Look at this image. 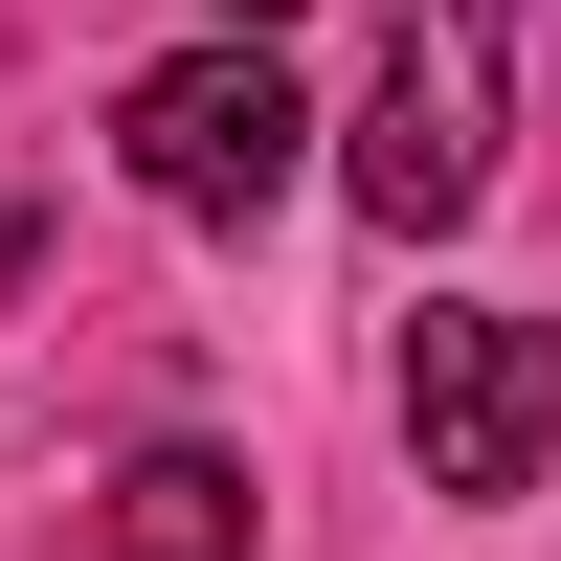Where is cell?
Instances as JSON below:
<instances>
[{
	"instance_id": "cell-1",
	"label": "cell",
	"mask_w": 561,
	"mask_h": 561,
	"mask_svg": "<svg viewBox=\"0 0 561 561\" xmlns=\"http://www.w3.org/2000/svg\"><path fill=\"white\" fill-rule=\"evenodd\" d=\"M494 135H517V0H382V90H359V135H337L359 225H404V248L472 225Z\"/></svg>"
},
{
	"instance_id": "cell-2",
	"label": "cell",
	"mask_w": 561,
	"mask_h": 561,
	"mask_svg": "<svg viewBox=\"0 0 561 561\" xmlns=\"http://www.w3.org/2000/svg\"><path fill=\"white\" fill-rule=\"evenodd\" d=\"M113 158H135V203L158 225H270L293 203V158H314V113H293V68L270 45H158V68L113 90Z\"/></svg>"
},
{
	"instance_id": "cell-3",
	"label": "cell",
	"mask_w": 561,
	"mask_h": 561,
	"mask_svg": "<svg viewBox=\"0 0 561 561\" xmlns=\"http://www.w3.org/2000/svg\"><path fill=\"white\" fill-rule=\"evenodd\" d=\"M561 449V314H404V472L427 494H539Z\"/></svg>"
},
{
	"instance_id": "cell-4",
	"label": "cell",
	"mask_w": 561,
	"mask_h": 561,
	"mask_svg": "<svg viewBox=\"0 0 561 561\" xmlns=\"http://www.w3.org/2000/svg\"><path fill=\"white\" fill-rule=\"evenodd\" d=\"M68 561H248V472H225V449H135Z\"/></svg>"
},
{
	"instance_id": "cell-5",
	"label": "cell",
	"mask_w": 561,
	"mask_h": 561,
	"mask_svg": "<svg viewBox=\"0 0 561 561\" xmlns=\"http://www.w3.org/2000/svg\"><path fill=\"white\" fill-rule=\"evenodd\" d=\"M23 248H45V203H23V180H0V293H23Z\"/></svg>"
},
{
	"instance_id": "cell-6",
	"label": "cell",
	"mask_w": 561,
	"mask_h": 561,
	"mask_svg": "<svg viewBox=\"0 0 561 561\" xmlns=\"http://www.w3.org/2000/svg\"><path fill=\"white\" fill-rule=\"evenodd\" d=\"M203 23H225V45H270V23H293V0H203Z\"/></svg>"
}]
</instances>
